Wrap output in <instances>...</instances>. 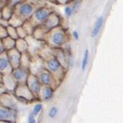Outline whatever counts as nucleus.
Instances as JSON below:
<instances>
[{
    "mask_svg": "<svg viewBox=\"0 0 123 123\" xmlns=\"http://www.w3.org/2000/svg\"><path fill=\"white\" fill-rule=\"evenodd\" d=\"M42 109H43V105H42V103H36L35 105H34V107H33L31 112L36 117L37 116H38L39 114L41 113V112L42 111Z\"/></svg>",
    "mask_w": 123,
    "mask_h": 123,
    "instance_id": "20",
    "label": "nucleus"
},
{
    "mask_svg": "<svg viewBox=\"0 0 123 123\" xmlns=\"http://www.w3.org/2000/svg\"><path fill=\"white\" fill-rule=\"evenodd\" d=\"M2 84L6 91L13 92L14 89L17 85V83L15 81V80L11 76V74H8L2 77Z\"/></svg>",
    "mask_w": 123,
    "mask_h": 123,
    "instance_id": "13",
    "label": "nucleus"
},
{
    "mask_svg": "<svg viewBox=\"0 0 123 123\" xmlns=\"http://www.w3.org/2000/svg\"><path fill=\"white\" fill-rule=\"evenodd\" d=\"M58 108L57 107H55V106H53L51 107L50 109H49V112H48V117L50 118H51V119H54V118H56L57 114H58Z\"/></svg>",
    "mask_w": 123,
    "mask_h": 123,
    "instance_id": "23",
    "label": "nucleus"
},
{
    "mask_svg": "<svg viewBox=\"0 0 123 123\" xmlns=\"http://www.w3.org/2000/svg\"><path fill=\"white\" fill-rule=\"evenodd\" d=\"M44 5L46 4L41 0H23L14 7L13 14L8 20V24L15 28L20 26L30 18L37 8Z\"/></svg>",
    "mask_w": 123,
    "mask_h": 123,
    "instance_id": "1",
    "label": "nucleus"
},
{
    "mask_svg": "<svg viewBox=\"0 0 123 123\" xmlns=\"http://www.w3.org/2000/svg\"><path fill=\"white\" fill-rule=\"evenodd\" d=\"M28 122L29 123H35L36 122V118L35 116L33 115V114L31 112L29 114V116L28 117Z\"/></svg>",
    "mask_w": 123,
    "mask_h": 123,
    "instance_id": "28",
    "label": "nucleus"
},
{
    "mask_svg": "<svg viewBox=\"0 0 123 123\" xmlns=\"http://www.w3.org/2000/svg\"><path fill=\"white\" fill-rule=\"evenodd\" d=\"M4 51H5V50H4V48H3L2 43V40L0 39V54H1Z\"/></svg>",
    "mask_w": 123,
    "mask_h": 123,
    "instance_id": "31",
    "label": "nucleus"
},
{
    "mask_svg": "<svg viewBox=\"0 0 123 123\" xmlns=\"http://www.w3.org/2000/svg\"><path fill=\"white\" fill-rule=\"evenodd\" d=\"M13 10H14L13 7H12L10 6L7 5V4H6L1 9V12H2L1 18L8 21L12 17V14H13Z\"/></svg>",
    "mask_w": 123,
    "mask_h": 123,
    "instance_id": "16",
    "label": "nucleus"
},
{
    "mask_svg": "<svg viewBox=\"0 0 123 123\" xmlns=\"http://www.w3.org/2000/svg\"><path fill=\"white\" fill-rule=\"evenodd\" d=\"M16 31H17V34H18V36L20 38H25L28 35L27 31H25V29L22 27V25L16 27Z\"/></svg>",
    "mask_w": 123,
    "mask_h": 123,
    "instance_id": "21",
    "label": "nucleus"
},
{
    "mask_svg": "<svg viewBox=\"0 0 123 123\" xmlns=\"http://www.w3.org/2000/svg\"><path fill=\"white\" fill-rule=\"evenodd\" d=\"M15 48L18 50V51L22 54L28 51V43L25 38H17L15 40Z\"/></svg>",
    "mask_w": 123,
    "mask_h": 123,
    "instance_id": "15",
    "label": "nucleus"
},
{
    "mask_svg": "<svg viewBox=\"0 0 123 123\" xmlns=\"http://www.w3.org/2000/svg\"><path fill=\"white\" fill-rule=\"evenodd\" d=\"M54 4L66 6L67 4H70L72 2V0H54Z\"/></svg>",
    "mask_w": 123,
    "mask_h": 123,
    "instance_id": "26",
    "label": "nucleus"
},
{
    "mask_svg": "<svg viewBox=\"0 0 123 123\" xmlns=\"http://www.w3.org/2000/svg\"><path fill=\"white\" fill-rule=\"evenodd\" d=\"M72 1H73V0H72Z\"/></svg>",
    "mask_w": 123,
    "mask_h": 123,
    "instance_id": "35",
    "label": "nucleus"
},
{
    "mask_svg": "<svg viewBox=\"0 0 123 123\" xmlns=\"http://www.w3.org/2000/svg\"><path fill=\"white\" fill-rule=\"evenodd\" d=\"M18 118V110L6 107L0 104V122H16Z\"/></svg>",
    "mask_w": 123,
    "mask_h": 123,
    "instance_id": "6",
    "label": "nucleus"
},
{
    "mask_svg": "<svg viewBox=\"0 0 123 123\" xmlns=\"http://www.w3.org/2000/svg\"><path fill=\"white\" fill-rule=\"evenodd\" d=\"M41 41H43L45 44L50 48H62L68 42L69 35L66 29L61 25L47 31Z\"/></svg>",
    "mask_w": 123,
    "mask_h": 123,
    "instance_id": "3",
    "label": "nucleus"
},
{
    "mask_svg": "<svg viewBox=\"0 0 123 123\" xmlns=\"http://www.w3.org/2000/svg\"><path fill=\"white\" fill-rule=\"evenodd\" d=\"M16 98L15 97L14 94L12 96L10 94V92L6 91L0 94V104L2 105H5L6 107L17 109V103H16Z\"/></svg>",
    "mask_w": 123,
    "mask_h": 123,
    "instance_id": "9",
    "label": "nucleus"
},
{
    "mask_svg": "<svg viewBox=\"0 0 123 123\" xmlns=\"http://www.w3.org/2000/svg\"><path fill=\"white\" fill-rule=\"evenodd\" d=\"M26 84L28 89L30 90V91L33 94V96H35L36 100L39 101L38 96H39V92H40L42 85L39 82V80L37 78L36 76L31 73H29L27 80H26Z\"/></svg>",
    "mask_w": 123,
    "mask_h": 123,
    "instance_id": "7",
    "label": "nucleus"
},
{
    "mask_svg": "<svg viewBox=\"0 0 123 123\" xmlns=\"http://www.w3.org/2000/svg\"><path fill=\"white\" fill-rule=\"evenodd\" d=\"M22 1H23V0H8V2L6 4H7V5H8V6H10L14 8L17 5V4L20 3L21 2H22Z\"/></svg>",
    "mask_w": 123,
    "mask_h": 123,
    "instance_id": "27",
    "label": "nucleus"
},
{
    "mask_svg": "<svg viewBox=\"0 0 123 123\" xmlns=\"http://www.w3.org/2000/svg\"><path fill=\"white\" fill-rule=\"evenodd\" d=\"M2 17V12H1V9H0V18H1Z\"/></svg>",
    "mask_w": 123,
    "mask_h": 123,
    "instance_id": "34",
    "label": "nucleus"
},
{
    "mask_svg": "<svg viewBox=\"0 0 123 123\" xmlns=\"http://www.w3.org/2000/svg\"><path fill=\"white\" fill-rule=\"evenodd\" d=\"M63 12H64V14L67 17H68V18H70V17L72 16V15H74V12H73V10H72V8L70 6H69L68 4L67 5H66L65 8H64V10H63Z\"/></svg>",
    "mask_w": 123,
    "mask_h": 123,
    "instance_id": "25",
    "label": "nucleus"
},
{
    "mask_svg": "<svg viewBox=\"0 0 123 123\" xmlns=\"http://www.w3.org/2000/svg\"><path fill=\"white\" fill-rule=\"evenodd\" d=\"M35 75L38 79L39 82L42 86H50L54 90H56L58 86L61 85V83L53 77V75L46 69H44V67H42V68L37 70L35 74Z\"/></svg>",
    "mask_w": 123,
    "mask_h": 123,
    "instance_id": "5",
    "label": "nucleus"
},
{
    "mask_svg": "<svg viewBox=\"0 0 123 123\" xmlns=\"http://www.w3.org/2000/svg\"><path fill=\"white\" fill-rule=\"evenodd\" d=\"M30 73L29 70L24 68L22 67H18L13 68L11 72V76L13 79L15 80V81L18 83H26V80L28 78V76Z\"/></svg>",
    "mask_w": 123,
    "mask_h": 123,
    "instance_id": "8",
    "label": "nucleus"
},
{
    "mask_svg": "<svg viewBox=\"0 0 123 123\" xmlns=\"http://www.w3.org/2000/svg\"><path fill=\"white\" fill-rule=\"evenodd\" d=\"M71 2H72V6H70L72 8V10H73L74 13H76L80 7L82 0H73Z\"/></svg>",
    "mask_w": 123,
    "mask_h": 123,
    "instance_id": "22",
    "label": "nucleus"
},
{
    "mask_svg": "<svg viewBox=\"0 0 123 123\" xmlns=\"http://www.w3.org/2000/svg\"><path fill=\"white\" fill-rule=\"evenodd\" d=\"M12 67L8 60L6 50L0 54V73L2 76L10 74Z\"/></svg>",
    "mask_w": 123,
    "mask_h": 123,
    "instance_id": "11",
    "label": "nucleus"
},
{
    "mask_svg": "<svg viewBox=\"0 0 123 123\" xmlns=\"http://www.w3.org/2000/svg\"><path fill=\"white\" fill-rule=\"evenodd\" d=\"M89 57H90V51H89L88 49H86L83 54V57L82 60V64H81V70L83 71L86 68V66L88 64V61H89Z\"/></svg>",
    "mask_w": 123,
    "mask_h": 123,
    "instance_id": "19",
    "label": "nucleus"
},
{
    "mask_svg": "<svg viewBox=\"0 0 123 123\" xmlns=\"http://www.w3.org/2000/svg\"><path fill=\"white\" fill-rule=\"evenodd\" d=\"M48 50H44L42 48L40 51L37 53L43 60V67L48 72L53 75V77L57 81L61 83L63 79L67 75V69L63 67L61 62L55 57L50 51L49 47H48Z\"/></svg>",
    "mask_w": 123,
    "mask_h": 123,
    "instance_id": "2",
    "label": "nucleus"
},
{
    "mask_svg": "<svg viewBox=\"0 0 123 123\" xmlns=\"http://www.w3.org/2000/svg\"><path fill=\"white\" fill-rule=\"evenodd\" d=\"M7 36H8L7 28L6 26H3V25H0V39H2Z\"/></svg>",
    "mask_w": 123,
    "mask_h": 123,
    "instance_id": "24",
    "label": "nucleus"
},
{
    "mask_svg": "<svg viewBox=\"0 0 123 123\" xmlns=\"http://www.w3.org/2000/svg\"><path fill=\"white\" fill-rule=\"evenodd\" d=\"M1 40H2L3 48L5 50H10L12 48H15V40L13 39V38H12L11 37L7 36V37H4V38H2Z\"/></svg>",
    "mask_w": 123,
    "mask_h": 123,
    "instance_id": "17",
    "label": "nucleus"
},
{
    "mask_svg": "<svg viewBox=\"0 0 123 123\" xmlns=\"http://www.w3.org/2000/svg\"><path fill=\"white\" fill-rule=\"evenodd\" d=\"M7 28V31H8V35L11 37L12 38H13L15 40H16L17 38H18V34H17V31H16V28L12 26V25H8Z\"/></svg>",
    "mask_w": 123,
    "mask_h": 123,
    "instance_id": "18",
    "label": "nucleus"
},
{
    "mask_svg": "<svg viewBox=\"0 0 123 123\" xmlns=\"http://www.w3.org/2000/svg\"><path fill=\"white\" fill-rule=\"evenodd\" d=\"M55 90L52 87L48 86H41L39 92V101L48 102L53 98Z\"/></svg>",
    "mask_w": 123,
    "mask_h": 123,
    "instance_id": "12",
    "label": "nucleus"
},
{
    "mask_svg": "<svg viewBox=\"0 0 123 123\" xmlns=\"http://www.w3.org/2000/svg\"><path fill=\"white\" fill-rule=\"evenodd\" d=\"M103 24H104V17L103 15H101L97 18V19L96 20V22L94 23V25H93L92 29L90 33L91 37L94 38V37H97V35L99 34L102 28H103Z\"/></svg>",
    "mask_w": 123,
    "mask_h": 123,
    "instance_id": "14",
    "label": "nucleus"
},
{
    "mask_svg": "<svg viewBox=\"0 0 123 123\" xmlns=\"http://www.w3.org/2000/svg\"><path fill=\"white\" fill-rule=\"evenodd\" d=\"M72 36H73V38L75 40V41H78L79 38H80V34L78 32V31L77 30H74L72 33Z\"/></svg>",
    "mask_w": 123,
    "mask_h": 123,
    "instance_id": "29",
    "label": "nucleus"
},
{
    "mask_svg": "<svg viewBox=\"0 0 123 123\" xmlns=\"http://www.w3.org/2000/svg\"><path fill=\"white\" fill-rule=\"evenodd\" d=\"M8 0H0V9H2V8L8 2Z\"/></svg>",
    "mask_w": 123,
    "mask_h": 123,
    "instance_id": "30",
    "label": "nucleus"
},
{
    "mask_svg": "<svg viewBox=\"0 0 123 123\" xmlns=\"http://www.w3.org/2000/svg\"><path fill=\"white\" fill-rule=\"evenodd\" d=\"M6 52L8 60L9 61L12 69L19 67L20 61H21V55H22V54H21L15 48L6 50Z\"/></svg>",
    "mask_w": 123,
    "mask_h": 123,
    "instance_id": "10",
    "label": "nucleus"
},
{
    "mask_svg": "<svg viewBox=\"0 0 123 123\" xmlns=\"http://www.w3.org/2000/svg\"><path fill=\"white\" fill-rule=\"evenodd\" d=\"M47 1H48V2H52V3H54V0H47Z\"/></svg>",
    "mask_w": 123,
    "mask_h": 123,
    "instance_id": "33",
    "label": "nucleus"
},
{
    "mask_svg": "<svg viewBox=\"0 0 123 123\" xmlns=\"http://www.w3.org/2000/svg\"><path fill=\"white\" fill-rule=\"evenodd\" d=\"M13 94L16 99L22 103L27 104L34 100L36 101V99L28 89L26 83L17 84L13 90Z\"/></svg>",
    "mask_w": 123,
    "mask_h": 123,
    "instance_id": "4",
    "label": "nucleus"
},
{
    "mask_svg": "<svg viewBox=\"0 0 123 123\" xmlns=\"http://www.w3.org/2000/svg\"><path fill=\"white\" fill-rule=\"evenodd\" d=\"M6 90L5 89V87H4L2 85H0V94L4 92H6Z\"/></svg>",
    "mask_w": 123,
    "mask_h": 123,
    "instance_id": "32",
    "label": "nucleus"
}]
</instances>
